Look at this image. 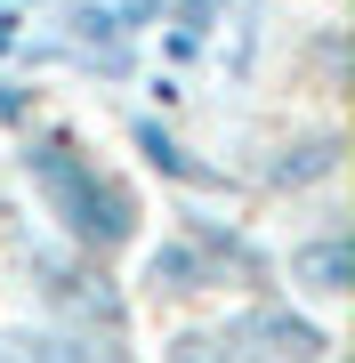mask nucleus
I'll return each mask as SVG.
<instances>
[{
  "label": "nucleus",
  "mask_w": 355,
  "mask_h": 363,
  "mask_svg": "<svg viewBox=\"0 0 355 363\" xmlns=\"http://www.w3.org/2000/svg\"><path fill=\"white\" fill-rule=\"evenodd\" d=\"M9 145H16V178H25V194H33L40 218H49L57 242H73L81 259H97V267H113V259L137 250V234H145L137 178L113 169L73 121L40 113V121H25Z\"/></svg>",
  "instance_id": "1"
},
{
  "label": "nucleus",
  "mask_w": 355,
  "mask_h": 363,
  "mask_svg": "<svg viewBox=\"0 0 355 363\" xmlns=\"http://www.w3.org/2000/svg\"><path fill=\"white\" fill-rule=\"evenodd\" d=\"M162 363H339V331L283 291H250L218 315H178L162 331Z\"/></svg>",
  "instance_id": "2"
},
{
  "label": "nucleus",
  "mask_w": 355,
  "mask_h": 363,
  "mask_svg": "<svg viewBox=\"0 0 355 363\" xmlns=\"http://www.w3.org/2000/svg\"><path fill=\"white\" fill-rule=\"evenodd\" d=\"M235 186L242 194H266V202H307V194H331L347 178V130L339 113H299V121H275L259 145H242L235 162Z\"/></svg>",
  "instance_id": "3"
},
{
  "label": "nucleus",
  "mask_w": 355,
  "mask_h": 363,
  "mask_svg": "<svg viewBox=\"0 0 355 363\" xmlns=\"http://www.w3.org/2000/svg\"><path fill=\"white\" fill-rule=\"evenodd\" d=\"M40 33H49L57 65L97 81V89H113V81H130L145 65V33L113 9V0H49V25Z\"/></svg>",
  "instance_id": "4"
},
{
  "label": "nucleus",
  "mask_w": 355,
  "mask_h": 363,
  "mask_svg": "<svg viewBox=\"0 0 355 363\" xmlns=\"http://www.w3.org/2000/svg\"><path fill=\"white\" fill-rule=\"evenodd\" d=\"M130 307H162V315H186V307H202V298H235L226 291V274L218 259L194 242L186 226H162V234H137V250H130Z\"/></svg>",
  "instance_id": "5"
},
{
  "label": "nucleus",
  "mask_w": 355,
  "mask_h": 363,
  "mask_svg": "<svg viewBox=\"0 0 355 363\" xmlns=\"http://www.w3.org/2000/svg\"><path fill=\"white\" fill-rule=\"evenodd\" d=\"M275 291L299 298V307H315V315H331V307L355 291V234H347L339 210H323L315 226H299V234L275 250Z\"/></svg>",
  "instance_id": "6"
},
{
  "label": "nucleus",
  "mask_w": 355,
  "mask_h": 363,
  "mask_svg": "<svg viewBox=\"0 0 355 363\" xmlns=\"http://www.w3.org/2000/svg\"><path fill=\"white\" fill-rule=\"evenodd\" d=\"M121 138H130V154L145 162V178H162L178 202H235V194H242L235 169L210 162L202 145H186L170 113H130V121H121Z\"/></svg>",
  "instance_id": "7"
},
{
  "label": "nucleus",
  "mask_w": 355,
  "mask_h": 363,
  "mask_svg": "<svg viewBox=\"0 0 355 363\" xmlns=\"http://www.w3.org/2000/svg\"><path fill=\"white\" fill-rule=\"evenodd\" d=\"M291 65L315 81V97H339L347 89V25L339 16H315V25L291 40Z\"/></svg>",
  "instance_id": "8"
},
{
  "label": "nucleus",
  "mask_w": 355,
  "mask_h": 363,
  "mask_svg": "<svg viewBox=\"0 0 355 363\" xmlns=\"http://www.w3.org/2000/svg\"><path fill=\"white\" fill-rule=\"evenodd\" d=\"M49 105H40V81H25V73H9L0 65V138H16L25 121H40Z\"/></svg>",
  "instance_id": "9"
},
{
  "label": "nucleus",
  "mask_w": 355,
  "mask_h": 363,
  "mask_svg": "<svg viewBox=\"0 0 355 363\" xmlns=\"http://www.w3.org/2000/svg\"><path fill=\"white\" fill-rule=\"evenodd\" d=\"M235 9H242V0H162V25H178V33H202V40H210Z\"/></svg>",
  "instance_id": "10"
},
{
  "label": "nucleus",
  "mask_w": 355,
  "mask_h": 363,
  "mask_svg": "<svg viewBox=\"0 0 355 363\" xmlns=\"http://www.w3.org/2000/svg\"><path fill=\"white\" fill-rule=\"evenodd\" d=\"M202 49H210L202 33H178V25H162V73H186V65H202Z\"/></svg>",
  "instance_id": "11"
},
{
  "label": "nucleus",
  "mask_w": 355,
  "mask_h": 363,
  "mask_svg": "<svg viewBox=\"0 0 355 363\" xmlns=\"http://www.w3.org/2000/svg\"><path fill=\"white\" fill-rule=\"evenodd\" d=\"M145 97H154L145 113H178L186 105V73H145Z\"/></svg>",
  "instance_id": "12"
},
{
  "label": "nucleus",
  "mask_w": 355,
  "mask_h": 363,
  "mask_svg": "<svg viewBox=\"0 0 355 363\" xmlns=\"http://www.w3.org/2000/svg\"><path fill=\"white\" fill-rule=\"evenodd\" d=\"M113 9H121V16H130V25H137V33H154V25H162V0H113Z\"/></svg>",
  "instance_id": "13"
},
{
  "label": "nucleus",
  "mask_w": 355,
  "mask_h": 363,
  "mask_svg": "<svg viewBox=\"0 0 355 363\" xmlns=\"http://www.w3.org/2000/svg\"><path fill=\"white\" fill-rule=\"evenodd\" d=\"M16 9H25V16H33V9H49V0H16Z\"/></svg>",
  "instance_id": "14"
}]
</instances>
